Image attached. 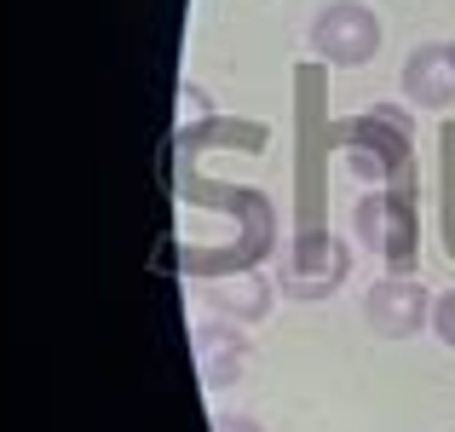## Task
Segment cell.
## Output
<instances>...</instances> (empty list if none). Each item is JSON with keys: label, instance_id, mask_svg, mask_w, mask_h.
<instances>
[{"label": "cell", "instance_id": "cell-1", "mask_svg": "<svg viewBox=\"0 0 455 432\" xmlns=\"http://www.w3.org/2000/svg\"><path fill=\"white\" fill-rule=\"evenodd\" d=\"M311 46H317V58H329V64L357 69V64H369L375 46H380V18L369 6H357V0H340V6H329L311 23Z\"/></svg>", "mask_w": 455, "mask_h": 432}, {"label": "cell", "instance_id": "cell-2", "mask_svg": "<svg viewBox=\"0 0 455 432\" xmlns=\"http://www.w3.org/2000/svg\"><path fill=\"white\" fill-rule=\"evenodd\" d=\"M363 317H369V329L387 334V340H410V334L433 317V294H427L415 277H387V283L369 288Z\"/></svg>", "mask_w": 455, "mask_h": 432}, {"label": "cell", "instance_id": "cell-3", "mask_svg": "<svg viewBox=\"0 0 455 432\" xmlns=\"http://www.w3.org/2000/svg\"><path fill=\"white\" fill-rule=\"evenodd\" d=\"M357 236H363L369 248H380L392 266H410L415 260V225H410V208H403V202L369 196L363 208H357Z\"/></svg>", "mask_w": 455, "mask_h": 432}, {"label": "cell", "instance_id": "cell-4", "mask_svg": "<svg viewBox=\"0 0 455 432\" xmlns=\"http://www.w3.org/2000/svg\"><path fill=\"white\" fill-rule=\"evenodd\" d=\"M403 92H410L421 110H444L455 99V46H421L403 64Z\"/></svg>", "mask_w": 455, "mask_h": 432}, {"label": "cell", "instance_id": "cell-5", "mask_svg": "<svg viewBox=\"0 0 455 432\" xmlns=\"http://www.w3.org/2000/svg\"><path fill=\"white\" fill-rule=\"evenodd\" d=\"M433 329L444 334V346H455V294H444V300L433 306Z\"/></svg>", "mask_w": 455, "mask_h": 432}, {"label": "cell", "instance_id": "cell-6", "mask_svg": "<svg viewBox=\"0 0 455 432\" xmlns=\"http://www.w3.org/2000/svg\"><path fill=\"white\" fill-rule=\"evenodd\" d=\"M213 432H266V427H254V421H243V415H225Z\"/></svg>", "mask_w": 455, "mask_h": 432}]
</instances>
